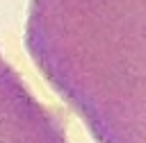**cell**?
<instances>
[{"instance_id":"2","label":"cell","mask_w":146,"mask_h":143,"mask_svg":"<svg viewBox=\"0 0 146 143\" xmlns=\"http://www.w3.org/2000/svg\"><path fill=\"white\" fill-rule=\"evenodd\" d=\"M0 141H66L59 113L41 104L21 75L0 57Z\"/></svg>"},{"instance_id":"1","label":"cell","mask_w":146,"mask_h":143,"mask_svg":"<svg viewBox=\"0 0 146 143\" xmlns=\"http://www.w3.org/2000/svg\"><path fill=\"white\" fill-rule=\"evenodd\" d=\"M25 45L96 141L146 143V0H32Z\"/></svg>"}]
</instances>
